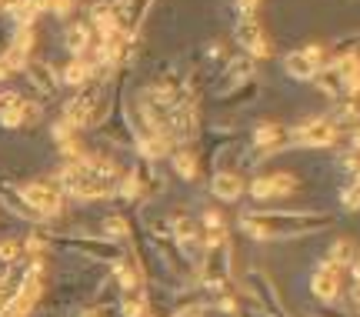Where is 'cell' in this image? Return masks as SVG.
I'll return each instance as SVG.
<instances>
[{"instance_id":"1","label":"cell","mask_w":360,"mask_h":317,"mask_svg":"<svg viewBox=\"0 0 360 317\" xmlns=\"http://www.w3.org/2000/svg\"><path fill=\"white\" fill-rule=\"evenodd\" d=\"M237 44L244 47L250 57H267L270 54V44H267V34H264V27L257 24L254 17H244L240 24H237Z\"/></svg>"},{"instance_id":"13","label":"cell","mask_w":360,"mask_h":317,"mask_svg":"<svg viewBox=\"0 0 360 317\" xmlns=\"http://www.w3.org/2000/svg\"><path fill=\"white\" fill-rule=\"evenodd\" d=\"M91 74H94V67H91L87 60H74V64L64 71V80H67V84H84Z\"/></svg>"},{"instance_id":"20","label":"cell","mask_w":360,"mask_h":317,"mask_svg":"<svg viewBox=\"0 0 360 317\" xmlns=\"http://www.w3.org/2000/svg\"><path fill=\"white\" fill-rule=\"evenodd\" d=\"M120 190H124L127 197H137V190H140V184H137L133 177H127V181H124V187H120Z\"/></svg>"},{"instance_id":"21","label":"cell","mask_w":360,"mask_h":317,"mask_svg":"<svg viewBox=\"0 0 360 317\" xmlns=\"http://www.w3.org/2000/svg\"><path fill=\"white\" fill-rule=\"evenodd\" d=\"M237 7L244 10V17H250V14H254V7H257V0H237Z\"/></svg>"},{"instance_id":"8","label":"cell","mask_w":360,"mask_h":317,"mask_svg":"<svg viewBox=\"0 0 360 317\" xmlns=\"http://www.w3.org/2000/svg\"><path fill=\"white\" fill-rule=\"evenodd\" d=\"M284 67H287V74L294 77V80H314V74H317V67L307 60V54H303V51L287 54L284 57Z\"/></svg>"},{"instance_id":"23","label":"cell","mask_w":360,"mask_h":317,"mask_svg":"<svg viewBox=\"0 0 360 317\" xmlns=\"http://www.w3.org/2000/svg\"><path fill=\"white\" fill-rule=\"evenodd\" d=\"M354 278L360 280V257H354Z\"/></svg>"},{"instance_id":"10","label":"cell","mask_w":360,"mask_h":317,"mask_svg":"<svg viewBox=\"0 0 360 317\" xmlns=\"http://www.w3.org/2000/svg\"><path fill=\"white\" fill-rule=\"evenodd\" d=\"M173 227H177V241H180V247H187V254L197 261V227H193V221H173Z\"/></svg>"},{"instance_id":"9","label":"cell","mask_w":360,"mask_h":317,"mask_svg":"<svg viewBox=\"0 0 360 317\" xmlns=\"http://www.w3.org/2000/svg\"><path fill=\"white\" fill-rule=\"evenodd\" d=\"M64 40H67V51H70V54H84L87 44H91V30H87L84 24H70L67 34H64Z\"/></svg>"},{"instance_id":"2","label":"cell","mask_w":360,"mask_h":317,"mask_svg":"<svg viewBox=\"0 0 360 317\" xmlns=\"http://www.w3.org/2000/svg\"><path fill=\"white\" fill-rule=\"evenodd\" d=\"M20 197H23V204H30L37 214H60V194L57 190H50L47 184H27L20 187Z\"/></svg>"},{"instance_id":"6","label":"cell","mask_w":360,"mask_h":317,"mask_svg":"<svg viewBox=\"0 0 360 317\" xmlns=\"http://www.w3.org/2000/svg\"><path fill=\"white\" fill-rule=\"evenodd\" d=\"M337 287H341V267L330 261H323L314 274V294L321 300H334L337 298Z\"/></svg>"},{"instance_id":"14","label":"cell","mask_w":360,"mask_h":317,"mask_svg":"<svg viewBox=\"0 0 360 317\" xmlns=\"http://www.w3.org/2000/svg\"><path fill=\"white\" fill-rule=\"evenodd\" d=\"M330 264H337V267H343V264L354 261V244L350 241H337L334 247H330V257H327Z\"/></svg>"},{"instance_id":"19","label":"cell","mask_w":360,"mask_h":317,"mask_svg":"<svg viewBox=\"0 0 360 317\" xmlns=\"http://www.w3.org/2000/svg\"><path fill=\"white\" fill-rule=\"evenodd\" d=\"M17 254H20V247H17V244H14V241L0 244V257H3V261H14Z\"/></svg>"},{"instance_id":"11","label":"cell","mask_w":360,"mask_h":317,"mask_svg":"<svg viewBox=\"0 0 360 317\" xmlns=\"http://www.w3.org/2000/svg\"><path fill=\"white\" fill-rule=\"evenodd\" d=\"M94 27L100 30V34H104V40L114 37V34H117V17H114V10L97 3V7H94Z\"/></svg>"},{"instance_id":"22","label":"cell","mask_w":360,"mask_h":317,"mask_svg":"<svg viewBox=\"0 0 360 317\" xmlns=\"http://www.w3.org/2000/svg\"><path fill=\"white\" fill-rule=\"evenodd\" d=\"M350 298H354V304H357V307H360V280H357V284H354V291H350Z\"/></svg>"},{"instance_id":"18","label":"cell","mask_w":360,"mask_h":317,"mask_svg":"<svg viewBox=\"0 0 360 317\" xmlns=\"http://www.w3.org/2000/svg\"><path fill=\"white\" fill-rule=\"evenodd\" d=\"M104 230H107L111 237H124V234H127V224H124L120 217H107V221H104Z\"/></svg>"},{"instance_id":"16","label":"cell","mask_w":360,"mask_h":317,"mask_svg":"<svg viewBox=\"0 0 360 317\" xmlns=\"http://www.w3.org/2000/svg\"><path fill=\"white\" fill-rule=\"evenodd\" d=\"M144 311H147V300L140 298V294L133 300H124V317H144Z\"/></svg>"},{"instance_id":"17","label":"cell","mask_w":360,"mask_h":317,"mask_svg":"<svg viewBox=\"0 0 360 317\" xmlns=\"http://www.w3.org/2000/svg\"><path fill=\"white\" fill-rule=\"evenodd\" d=\"M341 201H343V207H350V210H357L360 207V184H354V187H347L341 194Z\"/></svg>"},{"instance_id":"12","label":"cell","mask_w":360,"mask_h":317,"mask_svg":"<svg viewBox=\"0 0 360 317\" xmlns=\"http://www.w3.org/2000/svg\"><path fill=\"white\" fill-rule=\"evenodd\" d=\"M173 167H177V174H180V177H193V174H197V157H193V150H177V154H173Z\"/></svg>"},{"instance_id":"5","label":"cell","mask_w":360,"mask_h":317,"mask_svg":"<svg viewBox=\"0 0 360 317\" xmlns=\"http://www.w3.org/2000/svg\"><path fill=\"white\" fill-rule=\"evenodd\" d=\"M334 74L341 80V91L347 97H360V57L357 54H343L334 60Z\"/></svg>"},{"instance_id":"24","label":"cell","mask_w":360,"mask_h":317,"mask_svg":"<svg viewBox=\"0 0 360 317\" xmlns=\"http://www.w3.org/2000/svg\"><path fill=\"white\" fill-rule=\"evenodd\" d=\"M354 150H360V127H357V134H354Z\"/></svg>"},{"instance_id":"25","label":"cell","mask_w":360,"mask_h":317,"mask_svg":"<svg viewBox=\"0 0 360 317\" xmlns=\"http://www.w3.org/2000/svg\"><path fill=\"white\" fill-rule=\"evenodd\" d=\"M0 3H3V0H0Z\"/></svg>"},{"instance_id":"7","label":"cell","mask_w":360,"mask_h":317,"mask_svg":"<svg viewBox=\"0 0 360 317\" xmlns=\"http://www.w3.org/2000/svg\"><path fill=\"white\" fill-rule=\"evenodd\" d=\"M214 194H217L220 201H237V197L244 194V181H240L237 174L224 170V174H217V177H214Z\"/></svg>"},{"instance_id":"4","label":"cell","mask_w":360,"mask_h":317,"mask_svg":"<svg viewBox=\"0 0 360 317\" xmlns=\"http://www.w3.org/2000/svg\"><path fill=\"white\" fill-rule=\"evenodd\" d=\"M297 187L294 181V174H270V177H257L254 184H250V194L257 197V201H270V197H284Z\"/></svg>"},{"instance_id":"3","label":"cell","mask_w":360,"mask_h":317,"mask_svg":"<svg viewBox=\"0 0 360 317\" xmlns=\"http://www.w3.org/2000/svg\"><path fill=\"white\" fill-rule=\"evenodd\" d=\"M334 124H327V120H307L301 124V131L294 134L290 141L294 144H301V147H330L334 144Z\"/></svg>"},{"instance_id":"15","label":"cell","mask_w":360,"mask_h":317,"mask_svg":"<svg viewBox=\"0 0 360 317\" xmlns=\"http://www.w3.org/2000/svg\"><path fill=\"white\" fill-rule=\"evenodd\" d=\"M334 117H337V120H343V124H357V120H360V100L337 107V114H334Z\"/></svg>"}]
</instances>
